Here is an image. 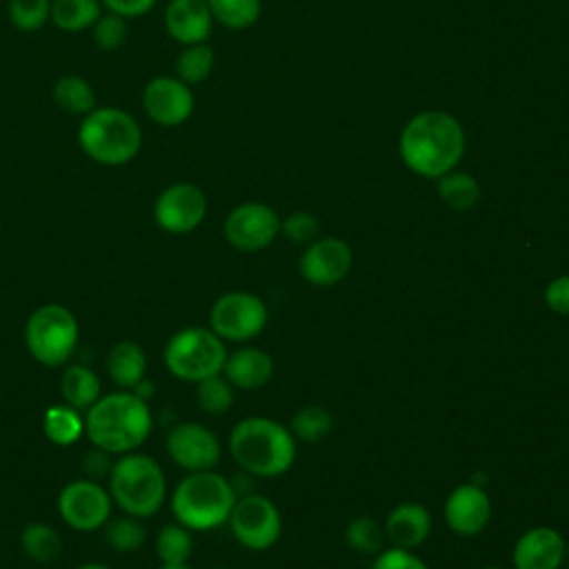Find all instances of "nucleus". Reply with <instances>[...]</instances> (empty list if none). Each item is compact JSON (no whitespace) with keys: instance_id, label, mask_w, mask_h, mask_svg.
<instances>
[{"instance_id":"obj_14","label":"nucleus","mask_w":569,"mask_h":569,"mask_svg":"<svg viewBox=\"0 0 569 569\" xmlns=\"http://www.w3.org/2000/svg\"><path fill=\"white\" fill-rule=\"evenodd\" d=\"M164 449L173 465L184 471L216 469L222 458V445L218 436L209 427L193 420L173 425L167 433Z\"/></svg>"},{"instance_id":"obj_15","label":"nucleus","mask_w":569,"mask_h":569,"mask_svg":"<svg viewBox=\"0 0 569 569\" xmlns=\"http://www.w3.org/2000/svg\"><path fill=\"white\" fill-rule=\"evenodd\" d=\"M353 264L351 247L336 236H318L298 260V271L313 287H333L347 278Z\"/></svg>"},{"instance_id":"obj_36","label":"nucleus","mask_w":569,"mask_h":569,"mask_svg":"<svg viewBox=\"0 0 569 569\" xmlns=\"http://www.w3.org/2000/svg\"><path fill=\"white\" fill-rule=\"evenodd\" d=\"M9 22L20 31H38L49 22L51 0H9Z\"/></svg>"},{"instance_id":"obj_31","label":"nucleus","mask_w":569,"mask_h":569,"mask_svg":"<svg viewBox=\"0 0 569 569\" xmlns=\"http://www.w3.org/2000/svg\"><path fill=\"white\" fill-rule=\"evenodd\" d=\"M287 427L296 440L318 442L333 429V416L320 405H305L291 413Z\"/></svg>"},{"instance_id":"obj_27","label":"nucleus","mask_w":569,"mask_h":569,"mask_svg":"<svg viewBox=\"0 0 569 569\" xmlns=\"http://www.w3.org/2000/svg\"><path fill=\"white\" fill-rule=\"evenodd\" d=\"M436 189L440 200L453 211H469L480 200L478 180L460 169H451L436 180Z\"/></svg>"},{"instance_id":"obj_26","label":"nucleus","mask_w":569,"mask_h":569,"mask_svg":"<svg viewBox=\"0 0 569 569\" xmlns=\"http://www.w3.org/2000/svg\"><path fill=\"white\" fill-rule=\"evenodd\" d=\"M102 11L100 0H51L49 22H53L60 31L76 33L91 29Z\"/></svg>"},{"instance_id":"obj_43","label":"nucleus","mask_w":569,"mask_h":569,"mask_svg":"<svg viewBox=\"0 0 569 569\" xmlns=\"http://www.w3.org/2000/svg\"><path fill=\"white\" fill-rule=\"evenodd\" d=\"M158 569H191L189 565H160Z\"/></svg>"},{"instance_id":"obj_6","label":"nucleus","mask_w":569,"mask_h":569,"mask_svg":"<svg viewBox=\"0 0 569 569\" xmlns=\"http://www.w3.org/2000/svg\"><path fill=\"white\" fill-rule=\"evenodd\" d=\"M78 144L89 160L104 167H120L140 153L142 127L124 109L96 107L80 120Z\"/></svg>"},{"instance_id":"obj_20","label":"nucleus","mask_w":569,"mask_h":569,"mask_svg":"<svg viewBox=\"0 0 569 569\" xmlns=\"http://www.w3.org/2000/svg\"><path fill=\"white\" fill-rule=\"evenodd\" d=\"M385 538L389 547L418 549L431 533V513L420 502H400L385 518Z\"/></svg>"},{"instance_id":"obj_42","label":"nucleus","mask_w":569,"mask_h":569,"mask_svg":"<svg viewBox=\"0 0 569 569\" xmlns=\"http://www.w3.org/2000/svg\"><path fill=\"white\" fill-rule=\"evenodd\" d=\"M73 569H111V567H107V565H102V562H87V565H78V567H73Z\"/></svg>"},{"instance_id":"obj_17","label":"nucleus","mask_w":569,"mask_h":569,"mask_svg":"<svg viewBox=\"0 0 569 569\" xmlns=\"http://www.w3.org/2000/svg\"><path fill=\"white\" fill-rule=\"evenodd\" d=\"M445 525L458 536H478L491 520V498L485 487L462 482L449 491L442 507Z\"/></svg>"},{"instance_id":"obj_25","label":"nucleus","mask_w":569,"mask_h":569,"mask_svg":"<svg viewBox=\"0 0 569 569\" xmlns=\"http://www.w3.org/2000/svg\"><path fill=\"white\" fill-rule=\"evenodd\" d=\"M42 431L49 442L58 447H69L84 436V413L64 402L51 405L44 411Z\"/></svg>"},{"instance_id":"obj_34","label":"nucleus","mask_w":569,"mask_h":569,"mask_svg":"<svg viewBox=\"0 0 569 569\" xmlns=\"http://www.w3.org/2000/svg\"><path fill=\"white\" fill-rule=\"evenodd\" d=\"M345 542L365 556H376L385 549V529L382 525L371 516H356L345 527Z\"/></svg>"},{"instance_id":"obj_3","label":"nucleus","mask_w":569,"mask_h":569,"mask_svg":"<svg viewBox=\"0 0 569 569\" xmlns=\"http://www.w3.org/2000/svg\"><path fill=\"white\" fill-rule=\"evenodd\" d=\"M298 440L287 425L269 416H249L233 425L229 433V453L233 462L251 476L278 478L296 462Z\"/></svg>"},{"instance_id":"obj_44","label":"nucleus","mask_w":569,"mask_h":569,"mask_svg":"<svg viewBox=\"0 0 569 569\" xmlns=\"http://www.w3.org/2000/svg\"><path fill=\"white\" fill-rule=\"evenodd\" d=\"M567 569H569V545H567V549H565V562H562Z\"/></svg>"},{"instance_id":"obj_35","label":"nucleus","mask_w":569,"mask_h":569,"mask_svg":"<svg viewBox=\"0 0 569 569\" xmlns=\"http://www.w3.org/2000/svg\"><path fill=\"white\" fill-rule=\"evenodd\" d=\"M233 391L236 389L229 385V380L222 373H216L196 382V402L200 411L209 416H220L233 407Z\"/></svg>"},{"instance_id":"obj_29","label":"nucleus","mask_w":569,"mask_h":569,"mask_svg":"<svg viewBox=\"0 0 569 569\" xmlns=\"http://www.w3.org/2000/svg\"><path fill=\"white\" fill-rule=\"evenodd\" d=\"M156 556L160 565H187L193 553V536L180 522H167L156 533Z\"/></svg>"},{"instance_id":"obj_9","label":"nucleus","mask_w":569,"mask_h":569,"mask_svg":"<svg viewBox=\"0 0 569 569\" xmlns=\"http://www.w3.org/2000/svg\"><path fill=\"white\" fill-rule=\"evenodd\" d=\"M269 309L258 293L227 291L209 309V329L224 342H249L264 331Z\"/></svg>"},{"instance_id":"obj_1","label":"nucleus","mask_w":569,"mask_h":569,"mask_svg":"<svg viewBox=\"0 0 569 569\" xmlns=\"http://www.w3.org/2000/svg\"><path fill=\"white\" fill-rule=\"evenodd\" d=\"M400 160L420 178L438 180L465 156L460 120L440 109H427L407 120L398 138Z\"/></svg>"},{"instance_id":"obj_12","label":"nucleus","mask_w":569,"mask_h":569,"mask_svg":"<svg viewBox=\"0 0 569 569\" xmlns=\"http://www.w3.org/2000/svg\"><path fill=\"white\" fill-rule=\"evenodd\" d=\"M113 500L100 482L80 478L67 482L58 493V513L76 531H98L111 518Z\"/></svg>"},{"instance_id":"obj_10","label":"nucleus","mask_w":569,"mask_h":569,"mask_svg":"<svg viewBox=\"0 0 569 569\" xmlns=\"http://www.w3.org/2000/svg\"><path fill=\"white\" fill-rule=\"evenodd\" d=\"M227 522L233 538L249 551H267L282 536L280 509L262 493L238 496Z\"/></svg>"},{"instance_id":"obj_39","label":"nucleus","mask_w":569,"mask_h":569,"mask_svg":"<svg viewBox=\"0 0 569 569\" xmlns=\"http://www.w3.org/2000/svg\"><path fill=\"white\" fill-rule=\"evenodd\" d=\"M371 569H429V565L411 549L385 547L382 551L376 553Z\"/></svg>"},{"instance_id":"obj_2","label":"nucleus","mask_w":569,"mask_h":569,"mask_svg":"<svg viewBox=\"0 0 569 569\" xmlns=\"http://www.w3.org/2000/svg\"><path fill=\"white\" fill-rule=\"evenodd\" d=\"M153 429V416L147 398L136 391L118 389L102 393L84 411V436L89 442L111 456L138 451Z\"/></svg>"},{"instance_id":"obj_5","label":"nucleus","mask_w":569,"mask_h":569,"mask_svg":"<svg viewBox=\"0 0 569 569\" xmlns=\"http://www.w3.org/2000/svg\"><path fill=\"white\" fill-rule=\"evenodd\" d=\"M107 491L116 507L140 520L160 511L167 498V478L149 453H122L107 473Z\"/></svg>"},{"instance_id":"obj_30","label":"nucleus","mask_w":569,"mask_h":569,"mask_svg":"<svg viewBox=\"0 0 569 569\" xmlns=\"http://www.w3.org/2000/svg\"><path fill=\"white\" fill-rule=\"evenodd\" d=\"M216 56H213V47L209 42H198V44H187L182 47V51L178 53L176 62H173V76L180 78L182 82L198 84L204 82L211 76Z\"/></svg>"},{"instance_id":"obj_8","label":"nucleus","mask_w":569,"mask_h":569,"mask_svg":"<svg viewBox=\"0 0 569 569\" xmlns=\"http://www.w3.org/2000/svg\"><path fill=\"white\" fill-rule=\"evenodd\" d=\"M227 353V342L209 327H184L167 340L162 360L173 378L196 385L220 373Z\"/></svg>"},{"instance_id":"obj_4","label":"nucleus","mask_w":569,"mask_h":569,"mask_svg":"<svg viewBox=\"0 0 569 569\" xmlns=\"http://www.w3.org/2000/svg\"><path fill=\"white\" fill-rule=\"evenodd\" d=\"M238 500L233 482L222 473L187 471L169 496L171 513L176 522L191 531H211L229 520V513Z\"/></svg>"},{"instance_id":"obj_21","label":"nucleus","mask_w":569,"mask_h":569,"mask_svg":"<svg viewBox=\"0 0 569 569\" xmlns=\"http://www.w3.org/2000/svg\"><path fill=\"white\" fill-rule=\"evenodd\" d=\"M276 371V362L269 351L260 347H238L227 353L222 365V376L233 389L253 391L264 387Z\"/></svg>"},{"instance_id":"obj_13","label":"nucleus","mask_w":569,"mask_h":569,"mask_svg":"<svg viewBox=\"0 0 569 569\" xmlns=\"http://www.w3.org/2000/svg\"><path fill=\"white\" fill-rule=\"evenodd\" d=\"M207 216V196L193 182H173L164 187L153 202L156 224L173 236L191 233Z\"/></svg>"},{"instance_id":"obj_37","label":"nucleus","mask_w":569,"mask_h":569,"mask_svg":"<svg viewBox=\"0 0 569 569\" xmlns=\"http://www.w3.org/2000/svg\"><path fill=\"white\" fill-rule=\"evenodd\" d=\"M129 36V24L122 16L102 11V16L93 22L91 27V38L98 49L102 51H116L127 42Z\"/></svg>"},{"instance_id":"obj_46","label":"nucleus","mask_w":569,"mask_h":569,"mask_svg":"<svg viewBox=\"0 0 569 569\" xmlns=\"http://www.w3.org/2000/svg\"><path fill=\"white\" fill-rule=\"evenodd\" d=\"M213 569H229V567H213Z\"/></svg>"},{"instance_id":"obj_18","label":"nucleus","mask_w":569,"mask_h":569,"mask_svg":"<svg viewBox=\"0 0 569 569\" xmlns=\"http://www.w3.org/2000/svg\"><path fill=\"white\" fill-rule=\"evenodd\" d=\"M565 536L547 525H538L518 536L511 562L513 569H560L565 562Z\"/></svg>"},{"instance_id":"obj_16","label":"nucleus","mask_w":569,"mask_h":569,"mask_svg":"<svg viewBox=\"0 0 569 569\" xmlns=\"http://www.w3.org/2000/svg\"><path fill=\"white\" fill-rule=\"evenodd\" d=\"M142 109L160 127H180L196 109V96L176 76H156L142 89Z\"/></svg>"},{"instance_id":"obj_45","label":"nucleus","mask_w":569,"mask_h":569,"mask_svg":"<svg viewBox=\"0 0 569 569\" xmlns=\"http://www.w3.org/2000/svg\"><path fill=\"white\" fill-rule=\"evenodd\" d=\"M482 569H507V567H500V565H489V567H482Z\"/></svg>"},{"instance_id":"obj_33","label":"nucleus","mask_w":569,"mask_h":569,"mask_svg":"<svg viewBox=\"0 0 569 569\" xmlns=\"http://www.w3.org/2000/svg\"><path fill=\"white\" fill-rule=\"evenodd\" d=\"M102 533L107 545L118 553L138 551L147 540V529L142 527V520L129 513L120 518H109L102 527Z\"/></svg>"},{"instance_id":"obj_28","label":"nucleus","mask_w":569,"mask_h":569,"mask_svg":"<svg viewBox=\"0 0 569 569\" xmlns=\"http://www.w3.org/2000/svg\"><path fill=\"white\" fill-rule=\"evenodd\" d=\"M22 553L40 565L53 562L62 551V538L49 522H27L20 531Z\"/></svg>"},{"instance_id":"obj_38","label":"nucleus","mask_w":569,"mask_h":569,"mask_svg":"<svg viewBox=\"0 0 569 569\" xmlns=\"http://www.w3.org/2000/svg\"><path fill=\"white\" fill-rule=\"evenodd\" d=\"M280 233L293 244H309L320 236V222L309 211H293L280 222Z\"/></svg>"},{"instance_id":"obj_11","label":"nucleus","mask_w":569,"mask_h":569,"mask_svg":"<svg viewBox=\"0 0 569 569\" xmlns=\"http://www.w3.org/2000/svg\"><path fill=\"white\" fill-rule=\"evenodd\" d=\"M280 222L282 218L271 204L247 200L227 213L222 236L233 249L253 253L267 249L280 236Z\"/></svg>"},{"instance_id":"obj_23","label":"nucleus","mask_w":569,"mask_h":569,"mask_svg":"<svg viewBox=\"0 0 569 569\" xmlns=\"http://www.w3.org/2000/svg\"><path fill=\"white\" fill-rule=\"evenodd\" d=\"M60 396L64 405L78 411H87L102 396V385L98 373L84 365L67 362L60 376Z\"/></svg>"},{"instance_id":"obj_32","label":"nucleus","mask_w":569,"mask_h":569,"mask_svg":"<svg viewBox=\"0 0 569 569\" xmlns=\"http://www.w3.org/2000/svg\"><path fill=\"white\" fill-rule=\"evenodd\" d=\"M213 22L240 31L258 22L262 11V0H207Z\"/></svg>"},{"instance_id":"obj_41","label":"nucleus","mask_w":569,"mask_h":569,"mask_svg":"<svg viewBox=\"0 0 569 569\" xmlns=\"http://www.w3.org/2000/svg\"><path fill=\"white\" fill-rule=\"evenodd\" d=\"M100 2L104 11L122 16L124 20H131L149 13L158 0H100Z\"/></svg>"},{"instance_id":"obj_47","label":"nucleus","mask_w":569,"mask_h":569,"mask_svg":"<svg viewBox=\"0 0 569 569\" xmlns=\"http://www.w3.org/2000/svg\"><path fill=\"white\" fill-rule=\"evenodd\" d=\"M0 229H2V218H0Z\"/></svg>"},{"instance_id":"obj_22","label":"nucleus","mask_w":569,"mask_h":569,"mask_svg":"<svg viewBox=\"0 0 569 569\" xmlns=\"http://www.w3.org/2000/svg\"><path fill=\"white\" fill-rule=\"evenodd\" d=\"M107 373L118 389L136 391L144 382L147 373V353L136 340H118L111 345L104 358Z\"/></svg>"},{"instance_id":"obj_24","label":"nucleus","mask_w":569,"mask_h":569,"mask_svg":"<svg viewBox=\"0 0 569 569\" xmlns=\"http://www.w3.org/2000/svg\"><path fill=\"white\" fill-rule=\"evenodd\" d=\"M51 98L64 113L80 118L98 107L91 82L78 73L60 76L51 87Z\"/></svg>"},{"instance_id":"obj_40","label":"nucleus","mask_w":569,"mask_h":569,"mask_svg":"<svg viewBox=\"0 0 569 569\" xmlns=\"http://www.w3.org/2000/svg\"><path fill=\"white\" fill-rule=\"evenodd\" d=\"M542 296H545V305L553 313L569 316V273H562V276H556L553 280H549Z\"/></svg>"},{"instance_id":"obj_7","label":"nucleus","mask_w":569,"mask_h":569,"mask_svg":"<svg viewBox=\"0 0 569 569\" xmlns=\"http://www.w3.org/2000/svg\"><path fill=\"white\" fill-rule=\"evenodd\" d=\"M80 340V327L71 309L47 302L33 309L24 322V347L44 367H62L71 360Z\"/></svg>"},{"instance_id":"obj_19","label":"nucleus","mask_w":569,"mask_h":569,"mask_svg":"<svg viewBox=\"0 0 569 569\" xmlns=\"http://www.w3.org/2000/svg\"><path fill=\"white\" fill-rule=\"evenodd\" d=\"M164 29L182 47L209 42L213 16L207 0H169L164 7Z\"/></svg>"}]
</instances>
